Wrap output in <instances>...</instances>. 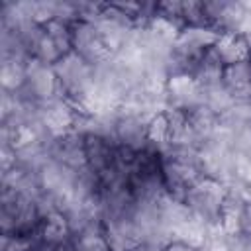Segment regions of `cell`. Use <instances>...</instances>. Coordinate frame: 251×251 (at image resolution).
Here are the masks:
<instances>
[{
	"instance_id": "obj_1",
	"label": "cell",
	"mask_w": 251,
	"mask_h": 251,
	"mask_svg": "<svg viewBox=\"0 0 251 251\" xmlns=\"http://www.w3.org/2000/svg\"><path fill=\"white\" fill-rule=\"evenodd\" d=\"M227 196V184L212 178V176H202L182 198V206L190 212L194 220H198L204 227L220 229L222 222V208L224 200Z\"/></svg>"
},
{
	"instance_id": "obj_2",
	"label": "cell",
	"mask_w": 251,
	"mask_h": 251,
	"mask_svg": "<svg viewBox=\"0 0 251 251\" xmlns=\"http://www.w3.org/2000/svg\"><path fill=\"white\" fill-rule=\"evenodd\" d=\"M41 220L43 214L35 196H29L10 186H2V200H0L2 233H37Z\"/></svg>"
},
{
	"instance_id": "obj_3",
	"label": "cell",
	"mask_w": 251,
	"mask_h": 251,
	"mask_svg": "<svg viewBox=\"0 0 251 251\" xmlns=\"http://www.w3.org/2000/svg\"><path fill=\"white\" fill-rule=\"evenodd\" d=\"M71 37H73V53L90 63L92 67H102L114 59L112 51L102 41L96 25L92 22H75L71 24Z\"/></svg>"
},
{
	"instance_id": "obj_4",
	"label": "cell",
	"mask_w": 251,
	"mask_h": 251,
	"mask_svg": "<svg viewBox=\"0 0 251 251\" xmlns=\"http://www.w3.org/2000/svg\"><path fill=\"white\" fill-rule=\"evenodd\" d=\"M37 237L45 245L65 247L75 239V231H73V226H71L67 214L61 210H53L43 216V220L37 227Z\"/></svg>"
},
{
	"instance_id": "obj_5",
	"label": "cell",
	"mask_w": 251,
	"mask_h": 251,
	"mask_svg": "<svg viewBox=\"0 0 251 251\" xmlns=\"http://www.w3.org/2000/svg\"><path fill=\"white\" fill-rule=\"evenodd\" d=\"M222 86L235 104H251V63L241 61L226 65L222 75Z\"/></svg>"
},
{
	"instance_id": "obj_6",
	"label": "cell",
	"mask_w": 251,
	"mask_h": 251,
	"mask_svg": "<svg viewBox=\"0 0 251 251\" xmlns=\"http://www.w3.org/2000/svg\"><path fill=\"white\" fill-rule=\"evenodd\" d=\"M214 51L224 65L249 61L251 59V41L247 39L245 33H231V31L220 33L214 43Z\"/></svg>"
},
{
	"instance_id": "obj_7",
	"label": "cell",
	"mask_w": 251,
	"mask_h": 251,
	"mask_svg": "<svg viewBox=\"0 0 251 251\" xmlns=\"http://www.w3.org/2000/svg\"><path fill=\"white\" fill-rule=\"evenodd\" d=\"M39 243L37 233H2V251H31Z\"/></svg>"
},
{
	"instance_id": "obj_8",
	"label": "cell",
	"mask_w": 251,
	"mask_h": 251,
	"mask_svg": "<svg viewBox=\"0 0 251 251\" xmlns=\"http://www.w3.org/2000/svg\"><path fill=\"white\" fill-rule=\"evenodd\" d=\"M235 233H243V235H251V196L243 200L241 208H239V214H237V220H235Z\"/></svg>"
},
{
	"instance_id": "obj_9",
	"label": "cell",
	"mask_w": 251,
	"mask_h": 251,
	"mask_svg": "<svg viewBox=\"0 0 251 251\" xmlns=\"http://www.w3.org/2000/svg\"><path fill=\"white\" fill-rule=\"evenodd\" d=\"M161 251H202V247L184 239H169L167 243L161 245Z\"/></svg>"
},
{
	"instance_id": "obj_10",
	"label": "cell",
	"mask_w": 251,
	"mask_h": 251,
	"mask_svg": "<svg viewBox=\"0 0 251 251\" xmlns=\"http://www.w3.org/2000/svg\"><path fill=\"white\" fill-rule=\"evenodd\" d=\"M129 251H161V245H155V243H141Z\"/></svg>"
},
{
	"instance_id": "obj_11",
	"label": "cell",
	"mask_w": 251,
	"mask_h": 251,
	"mask_svg": "<svg viewBox=\"0 0 251 251\" xmlns=\"http://www.w3.org/2000/svg\"><path fill=\"white\" fill-rule=\"evenodd\" d=\"M249 63H251V59H249Z\"/></svg>"
}]
</instances>
